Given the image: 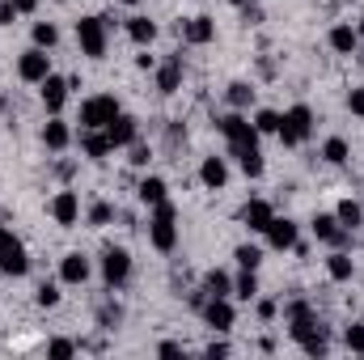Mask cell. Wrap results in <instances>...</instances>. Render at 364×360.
I'll use <instances>...</instances> for the list:
<instances>
[{"label":"cell","instance_id":"10","mask_svg":"<svg viewBox=\"0 0 364 360\" xmlns=\"http://www.w3.org/2000/svg\"><path fill=\"white\" fill-rule=\"evenodd\" d=\"M51 216H55V225H77V221H81V199H77V191H60V195L51 199Z\"/></svg>","mask_w":364,"mask_h":360},{"label":"cell","instance_id":"35","mask_svg":"<svg viewBox=\"0 0 364 360\" xmlns=\"http://www.w3.org/2000/svg\"><path fill=\"white\" fill-rule=\"evenodd\" d=\"M233 259H237V263H242V268H259V263H263V250H259V246H237V255H233Z\"/></svg>","mask_w":364,"mask_h":360},{"label":"cell","instance_id":"40","mask_svg":"<svg viewBox=\"0 0 364 360\" xmlns=\"http://www.w3.org/2000/svg\"><path fill=\"white\" fill-rule=\"evenodd\" d=\"M97 318H102V327L110 331V327H114V322L123 318V309H119V305H102V314H97Z\"/></svg>","mask_w":364,"mask_h":360},{"label":"cell","instance_id":"21","mask_svg":"<svg viewBox=\"0 0 364 360\" xmlns=\"http://www.w3.org/2000/svg\"><path fill=\"white\" fill-rule=\"evenodd\" d=\"M199 179H203V186H212V191H216V186H225V182H229V166H225L220 157H208V162L199 166Z\"/></svg>","mask_w":364,"mask_h":360},{"label":"cell","instance_id":"11","mask_svg":"<svg viewBox=\"0 0 364 360\" xmlns=\"http://www.w3.org/2000/svg\"><path fill=\"white\" fill-rule=\"evenodd\" d=\"M136 132H140V127H136V119H132V115H114V119L106 123V136H110V144H114V149L136 144Z\"/></svg>","mask_w":364,"mask_h":360},{"label":"cell","instance_id":"43","mask_svg":"<svg viewBox=\"0 0 364 360\" xmlns=\"http://www.w3.org/2000/svg\"><path fill=\"white\" fill-rule=\"evenodd\" d=\"M132 166H149V149L144 144H132Z\"/></svg>","mask_w":364,"mask_h":360},{"label":"cell","instance_id":"46","mask_svg":"<svg viewBox=\"0 0 364 360\" xmlns=\"http://www.w3.org/2000/svg\"><path fill=\"white\" fill-rule=\"evenodd\" d=\"M123 4H140V0H123Z\"/></svg>","mask_w":364,"mask_h":360},{"label":"cell","instance_id":"28","mask_svg":"<svg viewBox=\"0 0 364 360\" xmlns=\"http://www.w3.org/2000/svg\"><path fill=\"white\" fill-rule=\"evenodd\" d=\"M335 216H339V225H343V229H356V225L364 221V212H360V203H356V199H343Z\"/></svg>","mask_w":364,"mask_h":360},{"label":"cell","instance_id":"33","mask_svg":"<svg viewBox=\"0 0 364 360\" xmlns=\"http://www.w3.org/2000/svg\"><path fill=\"white\" fill-rule=\"evenodd\" d=\"M110 221H114V208H110L106 199H97V203L90 208V225H97V229H102V225H110Z\"/></svg>","mask_w":364,"mask_h":360},{"label":"cell","instance_id":"27","mask_svg":"<svg viewBox=\"0 0 364 360\" xmlns=\"http://www.w3.org/2000/svg\"><path fill=\"white\" fill-rule=\"evenodd\" d=\"M326 271H331V280H339V284H343V280H352V259H348L343 250H335V255L326 259Z\"/></svg>","mask_w":364,"mask_h":360},{"label":"cell","instance_id":"19","mask_svg":"<svg viewBox=\"0 0 364 360\" xmlns=\"http://www.w3.org/2000/svg\"><path fill=\"white\" fill-rule=\"evenodd\" d=\"M64 97H68V81H64V77H47V81H43V106H47L51 115H60Z\"/></svg>","mask_w":364,"mask_h":360},{"label":"cell","instance_id":"20","mask_svg":"<svg viewBox=\"0 0 364 360\" xmlns=\"http://www.w3.org/2000/svg\"><path fill=\"white\" fill-rule=\"evenodd\" d=\"M81 149H85V157H106L114 144H110L106 127H85V136H81Z\"/></svg>","mask_w":364,"mask_h":360},{"label":"cell","instance_id":"36","mask_svg":"<svg viewBox=\"0 0 364 360\" xmlns=\"http://www.w3.org/2000/svg\"><path fill=\"white\" fill-rule=\"evenodd\" d=\"M255 132H279V115L275 110H259L255 115Z\"/></svg>","mask_w":364,"mask_h":360},{"label":"cell","instance_id":"9","mask_svg":"<svg viewBox=\"0 0 364 360\" xmlns=\"http://www.w3.org/2000/svg\"><path fill=\"white\" fill-rule=\"evenodd\" d=\"M102 275H106V284H110V288H119V284L132 275V255H127V250H119V246H114V250H106V255H102Z\"/></svg>","mask_w":364,"mask_h":360},{"label":"cell","instance_id":"38","mask_svg":"<svg viewBox=\"0 0 364 360\" xmlns=\"http://www.w3.org/2000/svg\"><path fill=\"white\" fill-rule=\"evenodd\" d=\"M348 348H352V352H360V356H364V322H356V327H348Z\"/></svg>","mask_w":364,"mask_h":360},{"label":"cell","instance_id":"41","mask_svg":"<svg viewBox=\"0 0 364 360\" xmlns=\"http://www.w3.org/2000/svg\"><path fill=\"white\" fill-rule=\"evenodd\" d=\"M348 110L364 119V90H352V93H348Z\"/></svg>","mask_w":364,"mask_h":360},{"label":"cell","instance_id":"22","mask_svg":"<svg viewBox=\"0 0 364 360\" xmlns=\"http://www.w3.org/2000/svg\"><path fill=\"white\" fill-rule=\"evenodd\" d=\"M68 140H73V132H68V123H60V119H51V123L43 127V144H47V149H55V153H60V149H68Z\"/></svg>","mask_w":364,"mask_h":360},{"label":"cell","instance_id":"1","mask_svg":"<svg viewBox=\"0 0 364 360\" xmlns=\"http://www.w3.org/2000/svg\"><path fill=\"white\" fill-rule=\"evenodd\" d=\"M216 127L225 132V140H229V149H233V157H242V153H250V149H259V132H255V123H246L242 115H225V119H220Z\"/></svg>","mask_w":364,"mask_h":360},{"label":"cell","instance_id":"39","mask_svg":"<svg viewBox=\"0 0 364 360\" xmlns=\"http://www.w3.org/2000/svg\"><path fill=\"white\" fill-rule=\"evenodd\" d=\"M47 352H51V356H55V360H64V356H73L77 348H73L68 339H51V344H47Z\"/></svg>","mask_w":364,"mask_h":360},{"label":"cell","instance_id":"12","mask_svg":"<svg viewBox=\"0 0 364 360\" xmlns=\"http://www.w3.org/2000/svg\"><path fill=\"white\" fill-rule=\"evenodd\" d=\"M314 233H318L322 242L339 246V250H343V246H348V238H352V229H343V225H339V216H318V221H314Z\"/></svg>","mask_w":364,"mask_h":360},{"label":"cell","instance_id":"14","mask_svg":"<svg viewBox=\"0 0 364 360\" xmlns=\"http://www.w3.org/2000/svg\"><path fill=\"white\" fill-rule=\"evenodd\" d=\"M242 221H246L255 233H267V225L275 221V208L267 203V199H250V203H246V212H242Z\"/></svg>","mask_w":364,"mask_h":360},{"label":"cell","instance_id":"45","mask_svg":"<svg viewBox=\"0 0 364 360\" xmlns=\"http://www.w3.org/2000/svg\"><path fill=\"white\" fill-rule=\"evenodd\" d=\"M13 4H17V13H34L38 9V0H13Z\"/></svg>","mask_w":364,"mask_h":360},{"label":"cell","instance_id":"18","mask_svg":"<svg viewBox=\"0 0 364 360\" xmlns=\"http://www.w3.org/2000/svg\"><path fill=\"white\" fill-rule=\"evenodd\" d=\"M60 280H64V284H85V280H90V259H85V255H64Z\"/></svg>","mask_w":364,"mask_h":360},{"label":"cell","instance_id":"15","mask_svg":"<svg viewBox=\"0 0 364 360\" xmlns=\"http://www.w3.org/2000/svg\"><path fill=\"white\" fill-rule=\"evenodd\" d=\"M182 38L195 43V47H203V43L216 38V21L212 17H191V21H182Z\"/></svg>","mask_w":364,"mask_h":360},{"label":"cell","instance_id":"29","mask_svg":"<svg viewBox=\"0 0 364 360\" xmlns=\"http://www.w3.org/2000/svg\"><path fill=\"white\" fill-rule=\"evenodd\" d=\"M136 191H140V199H144V203H153V208L166 199V182H161V179H144Z\"/></svg>","mask_w":364,"mask_h":360},{"label":"cell","instance_id":"4","mask_svg":"<svg viewBox=\"0 0 364 360\" xmlns=\"http://www.w3.org/2000/svg\"><path fill=\"white\" fill-rule=\"evenodd\" d=\"M309 132H314V110L309 106H292L284 119H279V140L284 144H301V140H309Z\"/></svg>","mask_w":364,"mask_h":360},{"label":"cell","instance_id":"34","mask_svg":"<svg viewBox=\"0 0 364 360\" xmlns=\"http://www.w3.org/2000/svg\"><path fill=\"white\" fill-rule=\"evenodd\" d=\"M237 162H242V170H246V179H259V174H263V157H259V149H250V153H242Z\"/></svg>","mask_w":364,"mask_h":360},{"label":"cell","instance_id":"42","mask_svg":"<svg viewBox=\"0 0 364 360\" xmlns=\"http://www.w3.org/2000/svg\"><path fill=\"white\" fill-rule=\"evenodd\" d=\"M13 17H17V4L13 0H0V26H13Z\"/></svg>","mask_w":364,"mask_h":360},{"label":"cell","instance_id":"26","mask_svg":"<svg viewBox=\"0 0 364 360\" xmlns=\"http://www.w3.org/2000/svg\"><path fill=\"white\" fill-rule=\"evenodd\" d=\"M229 288H233V280H229L225 271H208V275H203V292H208V297H225Z\"/></svg>","mask_w":364,"mask_h":360},{"label":"cell","instance_id":"6","mask_svg":"<svg viewBox=\"0 0 364 360\" xmlns=\"http://www.w3.org/2000/svg\"><path fill=\"white\" fill-rule=\"evenodd\" d=\"M0 271H4V275H13V280L30 271L26 246H21V242H17V238L9 233V229H0Z\"/></svg>","mask_w":364,"mask_h":360},{"label":"cell","instance_id":"24","mask_svg":"<svg viewBox=\"0 0 364 360\" xmlns=\"http://www.w3.org/2000/svg\"><path fill=\"white\" fill-rule=\"evenodd\" d=\"M331 47H335L339 55H352V51H356V30H352V26H335V30H331Z\"/></svg>","mask_w":364,"mask_h":360},{"label":"cell","instance_id":"23","mask_svg":"<svg viewBox=\"0 0 364 360\" xmlns=\"http://www.w3.org/2000/svg\"><path fill=\"white\" fill-rule=\"evenodd\" d=\"M127 34H132V43H140V47H149V43L157 38V26H153L149 17H132V21H127Z\"/></svg>","mask_w":364,"mask_h":360},{"label":"cell","instance_id":"5","mask_svg":"<svg viewBox=\"0 0 364 360\" xmlns=\"http://www.w3.org/2000/svg\"><path fill=\"white\" fill-rule=\"evenodd\" d=\"M77 43L90 60H102L106 55V17H81L77 21Z\"/></svg>","mask_w":364,"mask_h":360},{"label":"cell","instance_id":"13","mask_svg":"<svg viewBox=\"0 0 364 360\" xmlns=\"http://www.w3.org/2000/svg\"><path fill=\"white\" fill-rule=\"evenodd\" d=\"M203 318H208V327L229 331V327H233V305H229L225 297H208V301H203Z\"/></svg>","mask_w":364,"mask_h":360},{"label":"cell","instance_id":"17","mask_svg":"<svg viewBox=\"0 0 364 360\" xmlns=\"http://www.w3.org/2000/svg\"><path fill=\"white\" fill-rule=\"evenodd\" d=\"M182 85V55H170L161 68H157V90L161 93H178Z\"/></svg>","mask_w":364,"mask_h":360},{"label":"cell","instance_id":"7","mask_svg":"<svg viewBox=\"0 0 364 360\" xmlns=\"http://www.w3.org/2000/svg\"><path fill=\"white\" fill-rule=\"evenodd\" d=\"M114 115H119V102L110 93H97V97H90L81 106V127H106Z\"/></svg>","mask_w":364,"mask_h":360},{"label":"cell","instance_id":"44","mask_svg":"<svg viewBox=\"0 0 364 360\" xmlns=\"http://www.w3.org/2000/svg\"><path fill=\"white\" fill-rule=\"evenodd\" d=\"M259 318H275V301H259Z\"/></svg>","mask_w":364,"mask_h":360},{"label":"cell","instance_id":"3","mask_svg":"<svg viewBox=\"0 0 364 360\" xmlns=\"http://www.w3.org/2000/svg\"><path fill=\"white\" fill-rule=\"evenodd\" d=\"M284 318H288V335H292L296 344H305V339H314V335H326L322 322L314 318V309H309L305 301H292V305L284 309Z\"/></svg>","mask_w":364,"mask_h":360},{"label":"cell","instance_id":"31","mask_svg":"<svg viewBox=\"0 0 364 360\" xmlns=\"http://www.w3.org/2000/svg\"><path fill=\"white\" fill-rule=\"evenodd\" d=\"M233 288H237V297H242V301L259 297V280H255V271H250V268H242V275H237V284H233Z\"/></svg>","mask_w":364,"mask_h":360},{"label":"cell","instance_id":"37","mask_svg":"<svg viewBox=\"0 0 364 360\" xmlns=\"http://www.w3.org/2000/svg\"><path fill=\"white\" fill-rule=\"evenodd\" d=\"M43 309H51V305H60V288L55 284H38V297H34Z\"/></svg>","mask_w":364,"mask_h":360},{"label":"cell","instance_id":"47","mask_svg":"<svg viewBox=\"0 0 364 360\" xmlns=\"http://www.w3.org/2000/svg\"><path fill=\"white\" fill-rule=\"evenodd\" d=\"M233 4H246V0H233Z\"/></svg>","mask_w":364,"mask_h":360},{"label":"cell","instance_id":"16","mask_svg":"<svg viewBox=\"0 0 364 360\" xmlns=\"http://www.w3.org/2000/svg\"><path fill=\"white\" fill-rule=\"evenodd\" d=\"M267 242H272V250H292V246H296V225H292L288 216H284V221L275 216L272 225H267Z\"/></svg>","mask_w":364,"mask_h":360},{"label":"cell","instance_id":"25","mask_svg":"<svg viewBox=\"0 0 364 360\" xmlns=\"http://www.w3.org/2000/svg\"><path fill=\"white\" fill-rule=\"evenodd\" d=\"M322 157H326L331 166H343V162H348V140H343V136H331V140L322 144Z\"/></svg>","mask_w":364,"mask_h":360},{"label":"cell","instance_id":"32","mask_svg":"<svg viewBox=\"0 0 364 360\" xmlns=\"http://www.w3.org/2000/svg\"><path fill=\"white\" fill-rule=\"evenodd\" d=\"M55 38H60V30H55L51 21H38V26H34V47L47 51V47H55Z\"/></svg>","mask_w":364,"mask_h":360},{"label":"cell","instance_id":"8","mask_svg":"<svg viewBox=\"0 0 364 360\" xmlns=\"http://www.w3.org/2000/svg\"><path fill=\"white\" fill-rule=\"evenodd\" d=\"M17 73H21V81H34V85H43V81L51 77V55H47L43 47H34V51H26V55H21Z\"/></svg>","mask_w":364,"mask_h":360},{"label":"cell","instance_id":"2","mask_svg":"<svg viewBox=\"0 0 364 360\" xmlns=\"http://www.w3.org/2000/svg\"><path fill=\"white\" fill-rule=\"evenodd\" d=\"M149 238H153V246L161 250V255H170L174 246H178V225H174V203H157V216H153V229H149Z\"/></svg>","mask_w":364,"mask_h":360},{"label":"cell","instance_id":"30","mask_svg":"<svg viewBox=\"0 0 364 360\" xmlns=\"http://www.w3.org/2000/svg\"><path fill=\"white\" fill-rule=\"evenodd\" d=\"M250 102H255V90H250L246 81H233V85H229V106H233V110H246Z\"/></svg>","mask_w":364,"mask_h":360}]
</instances>
